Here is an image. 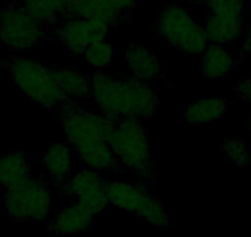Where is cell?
I'll return each instance as SVG.
<instances>
[{
  "mask_svg": "<svg viewBox=\"0 0 251 237\" xmlns=\"http://www.w3.org/2000/svg\"><path fill=\"white\" fill-rule=\"evenodd\" d=\"M90 81L91 99L105 115L142 120L158 113L160 101L156 91L132 74L98 71Z\"/></svg>",
  "mask_w": 251,
  "mask_h": 237,
  "instance_id": "6da1fadb",
  "label": "cell"
},
{
  "mask_svg": "<svg viewBox=\"0 0 251 237\" xmlns=\"http://www.w3.org/2000/svg\"><path fill=\"white\" fill-rule=\"evenodd\" d=\"M60 113L64 139L84 166L99 172L120 171V164L108 145V116L81 108L75 101Z\"/></svg>",
  "mask_w": 251,
  "mask_h": 237,
  "instance_id": "7a4b0ae2",
  "label": "cell"
},
{
  "mask_svg": "<svg viewBox=\"0 0 251 237\" xmlns=\"http://www.w3.org/2000/svg\"><path fill=\"white\" fill-rule=\"evenodd\" d=\"M108 145L121 168L132 172L138 182L155 183L154 159L146 126L139 118L108 116Z\"/></svg>",
  "mask_w": 251,
  "mask_h": 237,
  "instance_id": "3957f363",
  "label": "cell"
},
{
  "mask_svg": "<svg viewBox=\"0 0 251 237\" xmlns=\"http://www.w3.org/2000/svg\"><path fill=\"white\" fill-rule=\"evenodd\" d=\"M19 91L48 110H63L74 103L58 86L52 67L30 58H11L6 64Z\"/></svg>",
  "mask_w": 251,
  "mask_h": 237,
  "instance_id": "277c9868",
  "label": "cell"
},
{
  "mask_svg": "<svg viewBox=\"0 0 251 237\" xmlns=\"http://www.w3.org/2000/svg\"><path fill=\"white\" fill-rule=\"evenodd\" d=\"M155 30L166 45L181 53L200 55L209 43L204 26L187 9L177 4L166 5L159 10Z\"/></svg>",
  "mask_w": 251,
  "mask_h": 237,
  "instance_id": "5b68a950",
  "label": "cell"
},
{
  "mask_svg": "<svg viewBox=\"0 0 251 237\" xmlns=\"http://www.w3.org/2000/svg\"><path fill=\"white\" fill-rule=\"evenodd\" d=\"M106 192L110 204L121 211L133 214L159 229H166L170 225V215L165 204L151 194L144 183L110 182L106 184Z\"/></svg>",
  "mask_w": 251,
  "mask_h": 237,
  "instance_id": "8992f818",
  "label": "cell"
},
{
  "mask_svg": "<svg viewBox=\"0 0 251 237\" xmlns=\"http://www.w3.org/2000/svg\"><path fill=\"white\" fill-rule=\"evenodd\" d=\"M54 194L43 179L32 177L4 189L3 204L15 221H42L50 216Z\"/></svg>",
  "mask_w": 251,
  "mask_h": 237,
  "instance_id": "52a82bcc",
  "label": "cell"
},
{
  "mask_svg": "<svg viewBox=\"0 0 251 237\" xmlns=\"http://www.w3.org/2000/svg\"><path fill=\"white\" fill-rule=\"evenodd\" d=\"M47 36V28L21 4H10L0 11V42L11 52L31 50Z\"/></svg>",
  "mask_w": 251,
  "mask_h": 237,
  "instance_id": "ba28073f",
  "label": "cell"
},
{
  "mask_svg": "<svg viewBox=\"0 0 251 237\" xmlns=\"http://www.w3.org/2000/svg\"><path fill=\"white\" fill-rule=\"evenodd\" d=\"M209 42L230 45L244 33V0H203Z\"/></svg>",
  "mask_w": 251,
  "mask_h": 237,
  "instance_id": "9c48e42d",
  "label": "cell"
},
{
  "mask_svg": "<svg viewBox=\"0 0 251 237\" xmlns=\"http://www.w3.org/2000/svg\"><path fill=\"white\" fill-rule=\"evenodd\" d=\"M106 184L107 183L101 176V172L83 167L69 177L59 189L64 197L75 198L78 204L90 211L94 216H98L111 205Z\"/></svg>",
  "mask_w": 251,
  "mask_h": 237,
  "instance_id": "30bf717a",
  "label": "cell"
},
{
  "mask_svg": "<svg viewBox=\"0 0 251 237\" xmlns=\"http://www.w3.org/2000/svg\"><path fill=\"white\" fill-rule=\"evenodd\" d=\"M110 32V26L101 21L67 16L58 24L50 33L52 40L62 46L72 56H84L90 45L105 40Z\"/></svg>",
  "mask_w": 251,
  "mask_h": 237,
  "instance_id": "8fae6325",
  "label": "cell"
},
{
  "mask_svg": "<svg viewBox=\"0 0 251 237\" xmlns=\"http://www.w3.org/2000/svg\"><path fill=\"white\" fill-rule=\"evenodd\" d=\"M125 59L129 73L143 82L161 78L165 73V64L160 57L141 42H132L127 46Z\"/></svg>",
  "mask_w": 251,
  "mask_h": 237,
  "instance_id": "7c38bea8",
  "label": "cell"
},
{
  "mask_svg": "<svg viewBox=\"0 0 251 237\" xmlns=\"http://www.w3.org/2000/svg\"><path fill=\"white\" fill-rule=\"evenodd\" d=\"M45 182L62 187L72 171V147L67 142H52L41 156Z\"/></svg>",
  "mask_w": 251,
  "mask_h": 237,
  "instance_id": "4fadbf2b",
  "label": "cell"
},
{
  "mask_svg": "<svg viewBox=\"0 0 251 237\" xmlns=\"http://www.w3.org/2000/svg\"><path fill=\"white\" fill-rule=\"evenodd\" d=\"M94 216L78 203L63 207L54 214L48 225V231L54 235H76L91 229Z\"/></svg>",
  "mask_w": 251,
  "mask_h": 237,
  "instance_id": "5bb4252c",
  "label": "cell"
},
{
  "mask_svg": "<svg viewBox=\"0 0 251 237\" xmlns=\"http://www.w3.org/2000/svg\"><path fill=\"white\" fill-rule=\"evenodd\" d=\"M230 108V101L223 96H206L194 101L183 110L182 120L191 126L209 125L226 115Z\"/></svg>",
  "mask_w": 251,
  "mask_h": 237,
  "instance_id": "9a60e30c",
  "label": "cell"
},
{
  "mask_svg": "<svg viewBox=\"0 0 251 237\" xmlns=\"http://www.w3.org/2000/svg\"><path fill=\"white\" fill-rule=\"evenodd\" d=\"M238 66V58L229 53L224 45L209 42L203 51V57L200 63V73L209 79L226 77Z\"/></svg>",
  "mask_w": 251,
  "mask_h": 237,
  "instance_id": "2e32d148",
  "label": "cell"
},
{
  "mask_svg": "<svg viewBox=\"0 0 251 237\" xmlns=\"http://www.w3.org/2000/svg\"><path fill=\"white\" fill-rule=\"evenodd\" d=\"M67 16L101 21L111 28L125 18L123 14L105 4L102 0H69Z\"/></svg>",
  "mask_w": 251,
  "mask_h": 237,
  "instance_id": "e0dca14e",
  "label": "cell"
},
{
  "mask_svg": "<svg viewBox=\"0 0 251 237\" xmlns=\"http://www.w3.org/2000/svg\"><path fill=\"white\" fill-rule=\"evenodd\" d=\"M58 86L72 100L91 99L90 78L75 68L64 66H50Z\"/></svg>",
  "mask_w": 251,
  "mask_h": 237,
  "instance_id": "ac0fdd59",
  "label": "cell"
},
{
  "mask_svg": "<svg viewBox=\"0 0 251 237\" xmlns=\"http://www.w3.org/2000/svg\"><path fill=\"white\" fill-rule=\"evenodd\" d=\"M31 177L30 157L24 151H15L0 158V187L6 189Z\"/></svg>",
  "mask_w": 251,
  "mask_h": 237,
  "instance_id": "d6986e66",
  "label": "cell"
},
{
  "mask_svg": "<svg viewBox=\"0 0 251 237\" xmlns=\"http://www.w3.org/2000/svg\"><path fill=\"white\" fill-rule=\"evenodd\" d=\"M69 0H21V5L46 28H55L67 18Z\"/></svg>",
  "mask_w": 251,
  "mask_h": 237,
  "instance_id": "ffe728a7",
  "label": "cell"
},
{
  "mask_svg": "<svg viewBox=\"0 0 251 237\" xmlns=\"http://www.w3.org/2000/svg\"><path fill=\"white\" fill-rule=\"evenodd\" d=\"M115 46L106 41V38L94 42L84 53L86 64L98 71H102L103 68H106L115 59Z\"/></svg>",
  "mask_w": 251,
  "mask_h": 237,
  "instance_id": "44dd1931",
  "label": "cell"
},
{
  "mask_svg": "<svg viewBox=\"0 0 251 237\" xmlns=\"http://www.w3.org/2000/svg\"><path fill=\"white\" fill-rule=\"evenodd\" d=\"M222 151L226 154L229 161L239 166L240 168H245L251 163V151L246 144L236 139H229L222 144Z\"/></svg>",
  "mask_w": 251,
  "mask_h": 237,
  "instance_id": "7402d4cb",
  "label": "cell"
},
{
  "mask_svg": "<svg viewBox=\"0 0 251 237\" xmlns=\"http://www.w3.org/2000/svg\"><path fill=\"white\" fill-rule=\"evenodd\" d=\"M230 93L236 98L241 99L245 103L251 106V78L250 77H244L240 81L234 84L233 88L230 89Z\"/></svg>",
  "mask_w": 251,
  "mask_h": 237,
  "instance_id": "603a6c76",
  "label": "cell"
},
{
  "mask_svg": "<svg viewBox=\"0 0 251 237\" xmlns=\"http://www.w3.org/2000/svg\"><path fill=\"white\" fill-rule=\"evenodd\" d=\"M103 3L113 8L115 10L120 11L123 15H127L131 10L136 8V0H102Z\"/></svg>",
  "mask_w": 251,
  "mask_h": 237,
  "instance_id": "cb8c5ba5",
  "label": "cell"
},
{
  "mask_svg": "<svg viewBox=\"0 0 251 237\" xmlns=\"http://www.w3.org/2000/svg\"><path fill=\"white\" fill-rule=\"evenodd\" d=\"M251 52V24L248 28L245 33V38H244V46H243V55H248Z\"/></svg>",
  "mask_w": 251,
  "mask_h": 237,
  "instance_id": "d4e9b609",
  "label": "cell"
},
{
  "mask_svg": "<svg viewBox=\"0 0 251 237\" xmlns=\"http://www.w3.org/2000/svg\"><path fill=\"white\" fill-rule=\"evenodd\" d=\"M248 129H249V131L251 132V118H249V121H248Z\"/></svg>",
  "mask_w": 251,
  "mask_h": 237,
  "instance_id": "484cf974",
  "label": "cell"
},
{
  "mask_svg": "<svg viewBox=\"0 0 251 237\" xmlns=\"http://www.w3.org/2000/svg\"><path fill=\"white\" fill-rule=\"evenodd\" d=\"M190 1H201V0H190Z\"/></svg>",
  "mask_w": 251,
  "mask_h": 237,
  "instance_id": "4316f807",
  "label": "cell"
}]
</instances>
